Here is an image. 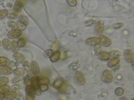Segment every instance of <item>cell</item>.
<instances>
[{
  "label": "cell",
  "mask_w": 134,
  "mask_h": 100,
  "mask_svg": "<svg viewBox=\"0 0 134 100\" xmlns=\"http://www.w3.org/2000/svg\"><path fill=\"white\" fill-rule=\"evenodd\" d=\"M34 91H35L36 95H37L38 96H40L41 94V90L40 89V84H36V85H34Z\"/></svg>",
  "instance_id": "38"
},
{
  "label": "cell",
  "mask_w": 134,
  "mask_h": 100,
  "mask_svg": "<svg viewBox=\"0 0 134 100\" xmlns=\"http://www.w3.org/2000/svg\"><path fill=\"white\" fill-rule=\"evenodd\" d=\"M104 30V23L103 21H98L95 24V31L97 34H102Z\"/></svg>",
  "instance_id": "4"
},
{
  "label": "cell",
  "mask_w": 134,
  "mask_h": 100,
  "mask_svg": "<svg viewBox=\"0 0 134 100\" xmlns=\"http://www.w3.org/2000/svg\"><path fill=\"white\" fill-rule=\"evenodd\" d=\"M10 87L7 84L0 86V93L4 94L5 92L10 91Z\"/></svg>",
  "instance_id": "33"
},
{
  "label": "cell",
  "mask_w": 134,
  "mask_h": 100,
  "mask_svg": "<svg viewBox=\"0 0 134 100\" xmlns=\"http://www.w3.org/2000/svg\"><path fill=\"white\" fill-rule=\"evenodd\" d=\"M7 25L9 28L12 30H16L17 29L16 22L12 20H9L7 22Z\"/></svg>",
  "instance_id": "34"
},
{
  "label": "cell",
  "mask_w": 134,
  "mask_h": 100,
  "mask_svg": "<svg viewBox=\"0 0 134 100\" xmlns=\"http://www.w3.org/2000/svg\"><path fill=\"white\" fill-rule=\"evenodd\" d=\"M30 70L32 74H37L39 73L40 69L38 64L36 61H32L30 64Z\"/></svg>",
  "instance_id": "7"
},
{
  "label": "cell",
  "mask_w": 134,
  "mask_h": 100,
  "mask_svg": "<svg viewBox=\"0 0 134 100\" xmlns=\"http://www.w3.org/2000/svg\"><path fill=\"white\" fill-rule=\"evenodd\" d=\"M63 83V81L62 79H56L53 84V86L56 88V89H59L60 88V86H61L62 84Z\"/></svg>",
  "instance_id": "29"
},
{
  "label": "cell",
  "mask_w": 134,
  "mask_h": 100,
  "mask_svg": "<svg viewBox=\"0 0 134 100\" xmlns=\"http://www.w3.org/2000/svg\"><path fill=\"white\" fill-rule=\"evenodd\" d=\"M38 84H39V78L37 77H31L30 79V85L34 86Z\"/></svg>",
  "instance_id": "28"
},
{
  "label": "cell",
  "mask_w": 134,
  "mask_h": 100,
  "mask_svg": "<svg viewBox=\"0 0 134 100\" xmlns=\"http://www.w3.org/2000/svg\"><path fill=\"white\" fill-rule=\"evenodd\" d=\"M9 62V59L5 57H0L1 66H7Z\"/></svg>",
  "instance_id": "31"
},
{
  "label": "cell",
  "mask_w": 134,
  "mask_h": 100,
  "mask_svg": "<svg viewBox=\"0 0 134 100\" xmlns=\"http://www.w3.org/2000/svg\"><path fill=\"white\" fill-rule=\"evenodd\" d=\"M121 76H117V79H118V80H120L121 79Z\"/></svg>",
  "instance_id": "55"
},
{
  "label": "cell",
  "mask_w": 134,
  "mask_h": 100,
  "mask_svg": "<svg viewBox=\"0 0 134 100\" xmlns=\"http://www.w3.org/2000/svg\"><path fill=\"white\" fill-rule=\"evenodd\" d=\"M18 65L19 63L17 61H16V60H12L9 62L7 66L9 67L13 71H14L15 69L17 68Z\"/></svg>",
  "instance_id": "22"
},
{
  "label": "cell",
  "mask_w": 134,
  "mask_h": 100,
  "mask_svg": "<svg viewBox=\"0 0 134 100\" xmlns=\"http://www.w3.org/2000/svg\"><path fill=\"white\" fill-rule=\"evenodd\" d=\"M9 82V79L5 77H0V86L6 85Z\"/></svg>",
  "instance_id": "39"
},
{
  "label": "cell",
  "mask_w": 134,
  "mask_h": 100,
  "mask_svg": "<svg viewBox=\"0 0 134 100\" xmlns=\"http://www.w3.org/2000/svg\"><path fill=\"white\" fill-rule=\"evenodd\" d=\"M113 76L111 72L108 70H105L101 77V80L105 83H110L113 81Z\"/></svg>",
  "instance_id": "1"
},
{
  "label": "cell",
  "mask_w": 134,
  "mask_h": 100,
  "mask_svg": "<svg viewBox=\"0 0 134 100\" xmlns=\"http://www.w3.org/2000/svg\"><path fill=\"white\" fill-rule=\"evenodd\" d=\"M96 21H97V19H95V18H92V19H88L87 20L84 24L85 25L86 27H92L93 26V25L95 24L96 23Z\"/></svg>",
  "instance_id": "21"
},
{
  "label": "cell",
  "mask_w": 134,
  "mask_h": 100,
  "mask_svg": "<svg viewBox=\"0 0 134 100\" xmlns=\"http://www.w3.org/2000/svg\"><path fill=\"white\" fill-rule=\"evenodd\" d=\"M98 56V58L100 60H105V61L109 60L111 57V56H110V55L108 53H107L106 52H104V51L101 52Z\"/></svg>",
  "instance_id": "15"
},
{
  "label": "cell",
  "mask_w": 134,
  "mask_h": 100,
  "mask_svg": "<svg viewBox=\"0 0 134 100\" xmlns=\"http://www.w3.org/2000/svg\"><path fill=\"white\" fill-rule=\"evenodd\" d=\"M119 58L118 57H113V58L110 59L108 63H107V66L110 67V68H112V67H114L115 66H116L118 63L119 62Z\"/></svg>",
  "instance_id": "14"
},
{
  "label": "cell",
  "mask_w": 134,
  "mask_h": 100,
  "mask_svg": "<svg viewBox=\"0 0 134 100\" xmlns=\"http://www.w3.org/2000/svg\"><path fill=\"white\" fill-rule=\"evenodd\" d=\"M10 50L14 53H18V52L19 50V47H18L17 42L16 41H12L11 42V45H10Z\"/></svg>",
  "instance_id": "19"
},
{
  "label": "cell",
  "mask_w": 134,
  "mask_h": 100,
  "mask_svg": "<svg viewBox=\"0 0 134 100\" xmlns=\"http://www.w3.org/2000/svg\"><path fill=\"white\" fill-rule=\"evenodd\" d=\"M100 39V45L105 46V47H108L111 44V41L110 40L107 38V36L105 35H100L99 37Z\"/></svg>",
  "instance_id": "6"
},
{
  "label": "cell",
  "mask_w": 134,
  "mask_h": 100,
  "mask_svg": "<svg viewBox=\"0 0 134 100\" xmlns=\"http://www.w3.org/2000/svg\"><path fill=\"white\" fill-rule=\"evenodd\" d=\"M68 57V53L66 52H64L63 53V55L62 57V60H65Z\"/></svg>",
  "instance_id": "51"
},
{
  "label": "cell",
  "mask_w": 134,
  "mask_h": 100,
  "mask_svg": "<svg viewBox=\"0 0 134 100\" xmlns=\"http://www.w3.org/2000/svg\"><path fill=\"white\" fill-rule=\"evenodd\" d=\"M40 89L42 92H45L48 90V86L47 84H41L40 85Z\"/></svg>",
  "instance_id": "50"
},
{
  "label": "cell",
  "mask_w": 134,
  "mask_h": 100,
  "mask_svg": "<svg viewBox=\"0 0 134 100\" xmlns=\"http://www.w3.org/2000/svg\"><path fill=\"white\" fill-rule=\"evenodd\" d=\"M26 100H35V97H31L26 95Z\"/></svg>",
  "instance_id": "52"
},
{
  "label": "cell",
  "mask_w": 134,
  "mask_h": 100,
  "mask_svg": "<svg viewBox=\"0 0 134 100\" xmlns=\"http://www.w3.org/2000/svg\"><path fill=\"white\" fill-rule=\"evenodd\" d=\"M124 57L125 60L129 63H132L133 61V54L132 51L128 49L124 52Z\"/></svg>",
  "instance_id": "3"
},
{
  "label": "cell",
  "mask_w": 134,
  "mask_h": 100,
  "mask_svg": "<svg viewBox=\"0 0 134 100\" xmlns=\"http://www.w3.org/2000/svg\"><path fill=\"white\" fill-rule=\"evenodd\" d=\"M25 90L26 92V95H28L31 97H35L36 94L33 86H32L31 85H26Z\"/></svg>",
  "instance_id": "10"
},
{
  "label": "cell",
  "mask_w": 134,
  "mask_h": 100,
  "mask_svg": "<svg viewBox=\"0 0 134 100\" xmlns=\"http://www.w3.org/2000/svg\"><path fill=\"white\" fill-rule=\"evenodd\" d=\"M13 72L14 74V75H15V76H22L25 74V71L22 68H17L16 69H15L13 71Z\"/></svg>",
  "instance_id": "20"
},
{
  "label": "cell",
  "mask_w": 134,
  "mask_h": 100,
  "mask_svg": "<svg viewBox=\"0 0 134 100\" xmlns=\"http://www.w3.org/2000/svg\"><path fill=\"white\" fill-rule=\"evenodd\" d=\"M24 4L23 3V2L21 1H16L15 2V4L14 6L13 10L14 12L15 13H19L22 10V8Z\"/></svg>",
  "instance_id": "8"
},
{
  "label": "cell",
  "mask_w": 134,
  "mask_h": 100,
  "mask_svg": "<svg viewBox=\"0 0 134 100\" xmlns=\"http://www.w3.org/2000/svg\"><path fill=\"white\" fill-rule=\"evenodd\" d=\"M19 17V15L18 14L15 13L14 12H9L7 14V18L9 19V20H15L17 18Z\"/></svg>",
  "instance_id": "24"
},
{
  "label": "cell",
  "mask_w": 134,
  "mask_h": 100,
  "mask_svg": "<svg viewBox=\"0 0 134 100\" xmlns=\"http://www.w3.org/2000/svg\"><path fill=\"white\" fill-rule=\"evenodd\" d=\"M23 79V77L22 76H15L14 77H13L12 79H11V82L12 83H18L19 82H20L21 81V80Z\"/></svg>",
  "instance_id": "35"
},
{
  "label": "cell",
  "mask_w": 134,
  "mask_h": 100,
  "mask_svg": "<svg viewBox=\"0 0 134 100\" xmlns=\"http://www.w3.org/2000/svg\"><path fill=\"white\" fill-rule=\"evenodd\" d=\"M16 24H17V29L20 31L25 30L26 28V26L25 24H24L23 23H22L21 22L19 21V20L17 21Z\"/></svg>",
  "instance_id": "27"
},
{
  "label": "cell",
  "mask_w": 134,
  "mask_h": 100,
  "mask_svg": "<svg viewBox=\"0 0 134 100\" xmlns=\"http://www.w3.org/2000/svg\"><path fill=\"white\" fill-rule=\"evenodd\" d=\"M2 44L3 46V47L6 50V51H9L10 50V45H11V42L8 39H4L2 41Z\"/></svg>",
  "instance_id": "18"
},
{
  "label": "cell",
  "mask_w": 134,
  "mask_h": 100,
  "mask_svg": "<svg viewBox=\"0 0 134 100\" xmlns=\"http://www.w3.org/2000/svg\"><path fill=\"white\" fill-rule=\"evenodd\" d=\"M2 41H0V47L2 46Z\"/></svg>",
  "instance_id": "56"
},
{
  "label": "cell",
  "mask_w": 134,
  "mask_h": 100,
  "mask_svg": "<svg viewBox=\"0 0 134 100\" xmlns=\"http://www.w3.org/2000/svg\"><path fill=\"white\" fill-rule=\"evenodd\" d=\"M4 98V94L3 93H0V100H3Z\"/></svg>",
  "instance_id": "53"
},
{
  "label": "cell",
  "mask_w": 134,
  "mask_h": 100,
  "mask_svg": "<svg viewBox=\"0 0 134 100\" xmlns=\"http://www.w3.org/2000/svg\"><path fill=\"white\" fill-rule=\"evenodd\" d=\"M31 75L29 73L27 74L24 78H23V81L24 83L26 84V85H30V79H31Z\"/></svg>",
  "instance_id": "30"
},
{
  "label": "cell",
  "mask_w": 134,
  "mask_h": 100,
  "mask_svg": "<svg viewBox=\"0 0 134 100\" xmlns=\"http://www.w3.org/2000/svg\"><path fill=\"white\" fill-rule=\"evenodd\" d=\"M54 54V52L51 49H49L46 50V51H45L44 52V55L47 57H49L50 58L53 54Z\"/></svg>",
  "instance_id": "46"
},
{
  "label": "cell",
  "mask_w": 134,
  "mask_h": 100,
  "mask_svg": "<svg viewBox=\"0 0 134 100\" xmlns=\"http://www.w3.org/2000/svg\"><path fill=\"white\" fill-rule=\"evenodd\" d=\"M16 98L17 100H24V97L23 94L21 92H18L17 93H16Z\"/></svg>",
  "instance_id": "48"
},
{
  "label": "cell",
  "mask_w": 134,
  "mask_h": 100,
  "mask_svg": "<svg viewBox=\"0 0 134 100\" xmlns=\"http://www.w3.org/2000/svg\"><path fill=\"white\" fill-rule=\"evenodd\" d=\"M21 34V31L18 30V29L12 30L9 31L7 33V36L9 39H16L18 38Z\"/></svg>",
  "instance_id": "5"
},
{
  "label": "cell",
  "mask_w": 134,
  "mask_h": 100,
  "mask_svg": "<svg viewBox=\"0 0 134 100\" xmlns=\"http://www.w3.org/2000/svg\"><path fill=\"white\" fill-rule=\"evenodd\" d=\"M75 80L76 83L80 85L85 84L86 82L85 78L83 73L80 71L76 72L75 74Z\"/></svg>",
  "instance_id": "2"
},
{
  "label": "cell",
  "mask_w": 134,
  "mask_h": 100,
  "mask_svg": "<svg viewBox=\"0 0 134 100\" xmlns=\"http://www.w3.org/2000/svg\"><path fill=\"white\" fill-rule=\"evenodd\" d=\"M100 42V39L99 37H93L88 38L86 40V43L87 44L90 46H94Z\"/></svg>",
  "instance_id": "9"
},
{
  "label": "cell",
  "mask_w": 134,
  "mask_h": 100,
  "mask_svg": "<svg viewBox=\"0 0 134 100\" xmlns=\"http://www.w3.org/2000/svg\"><path fill=\"white\" fill-rule=\"evenodd\" d=\"M110 56L115 57H118L120 55V52L118 51H112L108 53Z\"/></svg>",
  "instance_id": "45"
},
{
  "label": "cell",
  "mask_w": 134,
  "mask_h": 100,
  "mask_svg": "<svg viewBox=\"0 0 134 100\" xmlns=\"http://www.w3.org/2000/svg\"><path fill=\"white\" fill-rule=\"evenodd\" d=\"M16 93H17L15 92H13V91H7V92H5L4 94L5 98L6 99L13 100L15 98H16Z\"/></svg>",
  "instance_id": "12"
},
{
  "label": "cell",
  "mask_w": 134,
  "mask_h": 100,
  "mask_svg": "<svg viewBox=\"0 0 134 100\" xmlns=\"http://www.w3.org/2000/svg\"><path fill=\"white\" fill-rule=\"evenodd\" d=\"M60 46V42L59 41H54L52 44V50L53 52H57Z\"/></svg>",
  "instance_id": "36"
},
{
  "label": "cell",
  "mask_w": 134,
  "mask_h": 100,
  "mask_svg": "<svg viewBox=\"0 0 134 100\" xmlns=\"http://www.w3.org/2000/svg\"><path fill=\"white\" fill-rule=\"evenodd\" d=\"M8 11L6 9H2L0 10V20L3 19L7 17Z\"/></svg>",
  "instance_id": "40"
},
{
  "label": "cell",
  "mask_w": 134,
  "mask_h": 100,
  "mask_svg": "<svg viewBox=\"0 0 134 100\" xmlns=\"http://www.w3.org/2000/svg\"><path fill=\"white\" fill-rule=\"evenodd\" d=\"M23 67L25 71L29 72L30 71V64L27 60H25L23 63Z\"/></svg>",
  "instance_id": "26"
},
{
  "label": "cell",
  "mask_w": 134,
  "mask_h": 100,
  "mask_svg": "<svg viewBox=\"0 0 134 100\" xmlns=\"http://www.w3.org/2000/svg\"><path fill=\"white\" fill-rule=\"evenodd\" d=\"M119 100H129V99L125 97H121V98H120Z\"/></svg>",
  "instance_id": "54"
},
{
  "label": "cell",
  "mask_w": 134,
  "mask_h": 100,
  "mask_svg": "<svg viewBox=\"0 0 134 100\" xmlns=\"http://www.w3.org/2000/svg\"><path fill=\"white\" fill-rule=\"evenodd\" d=\"M21 87L20 85L18 84H14V85H13L10 89V91H13V92H17L20 89Z\"/></svg>",
  "instance_id": "42"
},
{
  "label": "cell",
  "mask_w": 134,
  "mask_h": 100,
  "mask_svg": "<svg viewBox=\"0 0 134 100\" xmlns=\"http://www.w3.org/2000/svg\"><path fill=\"white\" fill-rule=\"evenodd\" d=\"M19 18V21L25 24L26 26L28 25L29 23V20L28 18L24 15H20L18 17Z\"/></svg>",
  "instance_id": "25"
},
{
  "label": "cell",
  "mask_w": 134,
  "mask_h": 100,
  "mask_svg": "<svg viewBox=\"0 0 134 100\" xmlns=\"http://www.w3.org/2000/svg\"><path fill=\"white\" fill-rule=\"evenodd\" d=\"M124 26L123 23L121 22H117V23H115L113 24V27L114 29L115 30H119L121 29Z\"/></svg>",
  "instance_id": "44"
},
{
  "label": "cell",
  "mask_w": 134,
  "mask_h": 100,
  "mask_svg": "<svg viewBox=\"0 0 134 100\" xmlns=\"http://www.w3.org/2000/svg\"><path fill=\"white\" fill-rule=\"evenodd\" d=\"M66 2L67 4L71 7H74L77 5V2L75 0H66Z\"/></svg>",
  "instance_id": "47"
},
{
  "label": "cell",
  "mask_w": 134,
  "mask_h": 100,
  "mask_svg": "<svg viewBox=\"0 0 134 100\" xmlns=\"http://www.w3.org/2000/svg\"><path fill=\"white\" fill-rule=\"evenodd\" d=\"M26 40L24 38H21L19 39L17 42V44L18 46L19 47H23L25 46V45L26 44Z\"/></svg>",
  "instance_id": "32"
},
{
  "label": "cell",
  "mask_w": 134,
  "mask_h": 100,
  "mask_svg": "<svg viewBox=\"0 0 134 100\" xmlns=\"http://www.w3.org/2000/svg\"><path fill=\"white\" fill-rule=\"evenodd\" d=\"M61 53L59 51H57L54 52V54L50 58V60L52 63H55L57 61H58L60 58Z\"/></svg>",
  "instance_id": "16"
},
{
  "label": "cell",
  "mask_w": 134,
  "mask_h": 100,
  "mask_svg": "<svg viewBox=\"0 0 134 100\" xmlns=\"http://www.w3.org/2000/svg\"><path fill=\"white\" fill-rule=\"evenodd\" d=\"M78 67H79V63H77V61L72 62L69 65V68L73 71H75L78 68Z\"/></svg>",
  "instance_id": "37"
},
{
  "label": "cell",
  "mask_w": 134,
  "mask_h": 100,
  "mask_svg": "<svg viewBox=\"0 0 134 100\" xmlns=\"http://www.w3.org/2000/svg\"><path fill=\"white\" fill-rule=\"evenodd\" d=\"M69 85V82L68 81H65L64 82H63L61 86L59 88V91L60 92V93H65L68 89Z\"/></svg>",
  "instance_id": "17"
},
{
  "label": "cell",
  "mask_w": 134,
  "mask_h": 100,
  "mask_svg": "<svg viewBox=\"0 0 134 100\" xmlns=\"http://www.w3.org/2000/svg\"><path fill=\"white\" fill-rule=\"evenodd\" d=\"M13 71L7 66H0V73L4 75H8L12 73Z\"/></svg>",
  "instance_id": "11"
},
{
  "label": "cell",
  "mask_w": 134,
  "mask_h": 100,
  "mask_svg": "<svg viewBox=\"0 0 134 100\" xmlns=\"http://www.w3.org/2000/svg\"><path fill=\"white\" fill-rule=\"evenodd\" d=\"M94 51L96 55L98 56L100 54V53L102 52V45H100V43H98L94 45Z\"/></svg>",
  "instance_id": "23"
},
{
  "label": "cell",
  "mask_w": 134,
  "mask_h": 100,
  "mask_svg": "<svg viewBox=\"0 0 134 100\" xmlns=\"http://www.w3.org/2000/svg\"><path fill=\"white\" fill-rule=\"evenodd\" d=\"M13 57L15 60L17 61L18 63H23L25 61V57L20 53H14Z\"/></svg>",
  "instance_id": "13"
},
{
  "label": "cell",
  "mask_w": 134,
  "mask_h": 100,
  "mask_svg": "<svg viewBox=\"0 0 134 100\" xmlns=\"http://www.w3.org/2000/svg\"><path fill=\"white\" fill-rule=\"evenodd\" d=\"M115 93L117 96H121L124 93V90L122 88L120 87H118L115 89Z\"/></svg>",
  "instance_id": "43"
},
{
  "label": "cell",
  "mask_w": 134,
  "mask_h": 100,
  "mask_svg": "<svg viewBox=\"0 0 134 100\" xmlns=\"http://www.w3.org/2000/svg\"><path fill=\"white\" fill-rule=\"evenodd\" d=\"M51 72L50 70L49 69H45L44 70H43L41 73V75L44 76V77H45V76H49V74H50Z\"/></svg>",
  "instance_id": "49"
},
{
  "label": "cell",
  "mask_w": 134,
  "mask_h": 100,
  "mask_svg": "<svg viewBox=\"0 0 134 100\" xmlns=\"http://www.w3.org/2000/svg\"><path fill=\"white\" fill-rule=\"evenodd\" d=\"M50 82V80L48 78L46 77H42L41 78H39V84H47Z\"/></svg>",
  "instance_id": "41"
}]
</instances>
